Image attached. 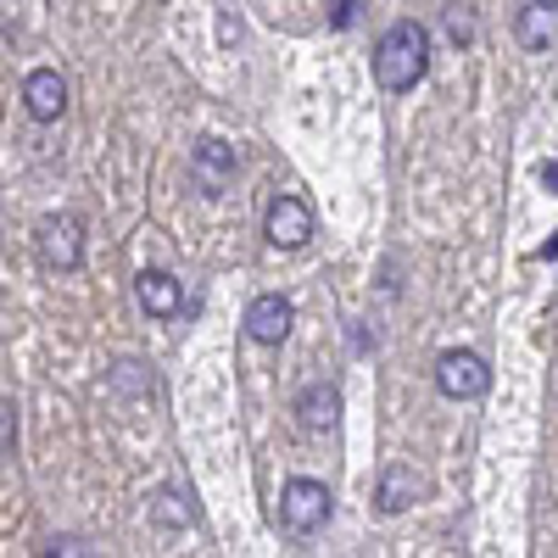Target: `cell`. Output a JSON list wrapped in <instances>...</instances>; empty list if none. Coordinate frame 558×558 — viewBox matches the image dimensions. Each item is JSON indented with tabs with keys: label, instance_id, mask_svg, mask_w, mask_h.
Segmentation results:
<instances>
[{
	"label": "cell",
	"instance_id": "obj_17",
	"mask_svg": "<svg viewBox=\"0 0 558 558\" xmlns=\"http://www.w3.org/2000/svg\"><path fill=\"white\" fill-rule=\"evenodd\" d=\"M45 553H84V542H73V536H62V542H51Z\"/></svg>",
	"mask_w": 558,
	"mask_h": 558
},
{
	"label": "cell",
	"instance_id": "obj_3",
	"mask_svg": "<svg viewBox=\"0 0 558 558\" xmlns=\"http://www.w3.org/2000/svg\"><path fill=\"white\" fill-rule=\"evenodd\" d=\"M436 391L452 397V402H475V397H486V391H492V368H486V357L470 352V347L441 352V357H436Z\"/></svg>",
	"mask_w": 558,
	"mask_h": 558
},
{
	"label": "cell",
	"instance_id": "obj_9",
	"mask_svg": "<svg viewBox=\"0 0 558 558\" xmlns=\"http://www.w3.org/2000/svg\"><path fill=\"white\" fill-rule=\"evenodd\" d=\"M134 302L146 307L151 318H179L184 313V291H179V279L162 274V268H146L134 279Z\"/></svg>",
	"mask_w": 558,
	"mask_h": 558
},
{
	"label": "cell",
	"instance_id": "obj_16",
	"mask_svg": "<svg viewBox=\"0 0 558 558\" xmlns=\"http://www.w3.org/2000/svg\"><path fill=\"white\" fill-rule=\"evenodd\" d=\"M330 23H336V28H347V23H352V0H336V12H330Z\"/></svg>",
	"mask_w": 558,
	"mask_h": 558
},
{
	"label": "cell",
	"instance_id": "obj_18",
	"mask_svg": "<svg viewBox=\"0 0 558 558\" xmlns=\"http://www.w3.org/2000/svg\"><path fill=\"white\" fill-rule=\"evenodd\" d=\"M542 184H553V191H558V162H547V168H542Z\"/></svg>",
	"mask_w": 558,
	"mask_h": 558
},
{
	"label": "cell",
	"instance_id": "obj_15",
	"mask_svg": "<svg viewBox=\"0 0 558 558\" xmlns=\"http://www.w3.org/2000/svg\"><path fill=\"white\" fill-rule=\"evenodd\" d=\"M12 436H17V408H12V402H0V452L12 447Z\"/></svg>",
	"mask_w": 558,
	"mask_h": 558
},
{
	"label": "cell",
	"instance_id": "obj_11",
	"mask_svg": "<svg viewBox=\"0 0 558 558\" xmlns=\"http://www.w3.org/2000/svg\"><path fill=\"white\" fill-rule=\"evenodd\" d=\"M418 492H425V481L413 475V463H391V470L380 475V497L375 502H380V514H402Z\"/></svg>",
	"mask_w": 558,
	"mask_h": 558
},
{
	"label": "cell",
	"instance_id": "obj_7",
	"mask_svg": "<svg viewBox=\"0 0 558 558\" xmlns=\"http://www.w3.org/2000/svg\"><path fill=\"white\" fill-rule=\"evenodd\" d=\"M23 107H28L34 123H57L68 112V78L57 68H34L23 78Z\"/></svg>",
	"mask_w": 558,
	"mask_h": 558
},
{
	"label": "cell",
	"instance_id": "obj_19",
	"mask_svg": "<svg viewBox=\"0 0 558 558\" xmlns=\"http://www.w3.org/2000/svg\"><path fill=\"white\" fill-rule=\"evenodd\" d=\"M542 7H553V12H558V0H542Z\"/></svg>",
	"mask_w": 558,
	"mask_h": 558
},
{
	"label": "cell",
	"instance_id": "obj_5",
	"mask_svg": "<svg viewBox=\"0 0 558 558\" xmlns=\"http://www.w3.org/2000/svg\"><path fill=\"white\" fill-rule=\"evenodd\" d=\"M39 257L51 268H62V274H73L84 263V218H73V213L45 218L39 223Z\"/></svg>",
	"mask_w": 558,
	"mask_h": 558
},
{
	"label": "cell",
	"instance_id": "obj_12",
	"mask_svg": "<svg viewBox=\"0 0 558 558\" xmlns=\"http://www.w3.org/2000/svg\"><path fill=\"white\" fill-rule=\"evenodd\" d=\"M558 34V12L553 7H542V0H531V7L520 12V39L531 45V51H542V45Z\"/></svg>",
	"mask_w": 558,
	"mask_h": 558
},
{
	"label": "cell",
	"instance_id": "obj_1",
	"mask_svg": "<svg viewBox=\"0 0 558 558\" xmlns=\"http://www.w3.org/2000/svg\"><path fill=\"white\" fill-rule=\"evenodd\" d=\"M425 73H430V34L418 28L413 17L391 23L380 34V45H375V78H380V89L402 96V89H413Z\"/></svg>",
	"mask_w": 558,
	"mask_h": 558
},
{
	"label": "cell",
	"instance_id": "obj_4",
	"mask_svg": "<svg viewBox=\"0 0 558 558\" xmlns=\"http://www.w3.org/2000/svg\"><path fill=\"white\" fill-rule=\"evenodd\" d=\"M263 235L274 252H302L313 241V207L302 196H274L263 213Z\"/></svg>",
	"mask_w": 558,
	"mask_h": 558
},
{
	"label": "cell",
	"instance_id": "obj_6",
	"mask_svg": "<svg viewBox=\"0 0 558 558\" xmlns=\"http://www.w3.org/2000/svg\"><path fill=\"white\" fill-rule=\"evenodd\" d=\"M191 179H196L202 196H223L229 179H235V146H223L218 134L196 140V151H191Z\"/></svg>",
	"mask_w": 558,
	"mask_h": 558
},
{
	"label": "cell",
	"instance_id": "obj_2",
	"mask_svg": "<svg viewBox=\"0 0 558 558\" xmlns=\"http://www.w3.org/2000/svg\"><path fill=\"white\" fill-rule=\"evenodd\" d=\"M279 525L291 536H313L330 525V486L324 481H286L279 486Z\"/></svg>",
	"mask_w": 558,
	"mask_h": 558
},
{
	"label": "cell",
	"instance_id": "obj_14",
	"mask_svg": "<svg viewBox=\"0 0 558 558\" xmlns=\"http://www.w3.org/2000/svg\"><path fill=\"white\" fill-rule=\"evenodd\" d=\"M447 28H452V39H475V17H470V7H452V12H447Z\"/></svg>",
	"mask_w": 558,
	"mask_h": 558
},
{
	"label": "cell",
	"instance_id": "obj_8",
	"mask_svg": "<svg viewBox=\"0 0 558 558\" xmlns=\"http://www.w3.org/2000/svg\"><path fill=\"white\" fill-rule=\"evenodd\" d=\"M291 324H296V313H291L286 296H257V302L246 307V336H252L257 347H279V341L291 336Z\"/></svg>",
	"mask_w": 558,
	"mask_h": 558
},
{
	"label": "cell",
	"instance_id": "obj_10",
	"mask_svg": "<svg viewBox=\"0 0 558 558\" xmlns=\"http://www.w3.org/2000/svg\"><path fill=\"white\" fill-rule=\"evenodd\" d=\"M296 425L307 436H324V430H336L341 425V391L336 386H307L296 397Z\"/></svg>",
	"mask_w": 558,
	"mask_h": 558
},
{
	"label": "cell",
	"instance_id": "obj_13",
	"mask_svg": "<svg viewBox=\"0 0 558 558\" xmlns=\"http://www.w3.org/2000/svg\"><path fill=\"white\" fill-rule=\"evenodd\" d=\"M151 514H157L162 525H191V508H184L179 492H157V497H151Z\"/></svg>",
	"mask_w": 558,
	"mask_h": 558
}]
</instances>
